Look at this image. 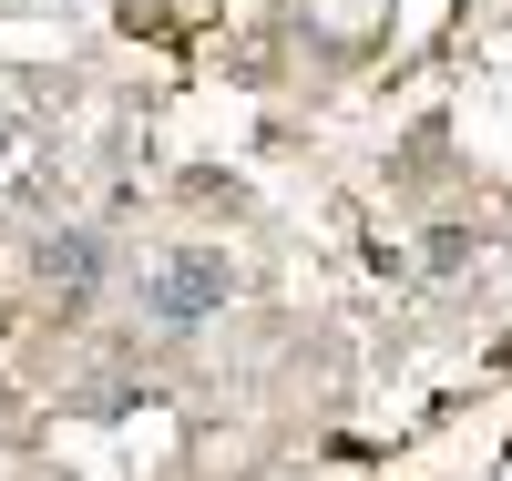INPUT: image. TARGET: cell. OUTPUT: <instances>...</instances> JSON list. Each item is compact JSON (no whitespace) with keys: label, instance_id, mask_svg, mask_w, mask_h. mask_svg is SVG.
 Returning a JSON list of instances; mask_svg holds the SVG:
<instances>
[{"label":"cell","instance_id":"6da1fadb","mask_svg":"<svg viewBox=\"0 0 512 481\" xmlns=\"http://www.w3.org/2000/svg\"><path fill=\"white\" fill-rule=\"evenodd\" d=\"M144 308H154V328H195V318H216V308H226V256H205V246L164 256V267L144 277Z\"/></svg>","mask_w":512,"mask_h":481},{"label":"cell","instance_id":"7a4b0ae2","mask_svg":"<svg viewBox=\"0 0 512 481\" xmlns=\"http://www.w3.org/2000/svg\"><path fill=\"white\" fill-rule=\"evenodd\" d=\"M93 267H103L93 236H52V246H41V277H62V287H93Z\"/></svg>","mask_w":512,"mask_h":481}]
</instances>
